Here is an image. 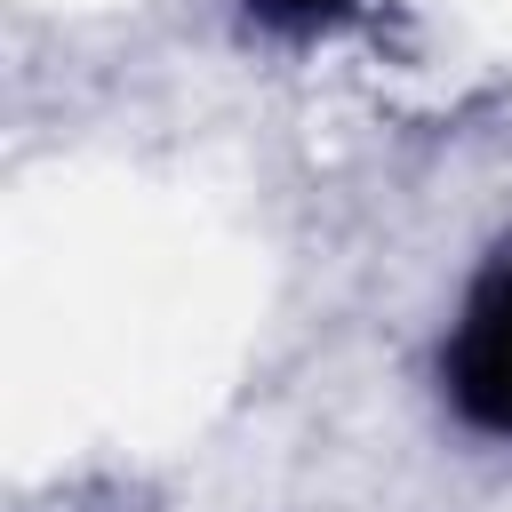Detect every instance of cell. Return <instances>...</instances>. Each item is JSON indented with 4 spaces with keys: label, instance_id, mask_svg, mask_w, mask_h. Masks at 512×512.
I'll return each instance as SVG.
<instances>
[{
    "label": "cell",
    "instance_id": "6da1fadb",
    "mask_svg": "<svg viewBox=\"0 0 512 512\" xmlns=\"http://www.w3.org/2000/svg\"><path fill=\"white\" fill-rule=\"evenodd\" d=\"M440 376H448V400L464 408V424L512 440V248L464 288Z\"/></svg>",
    "mask_w": 512,
    "mask_h": 512
}]
</instances>
